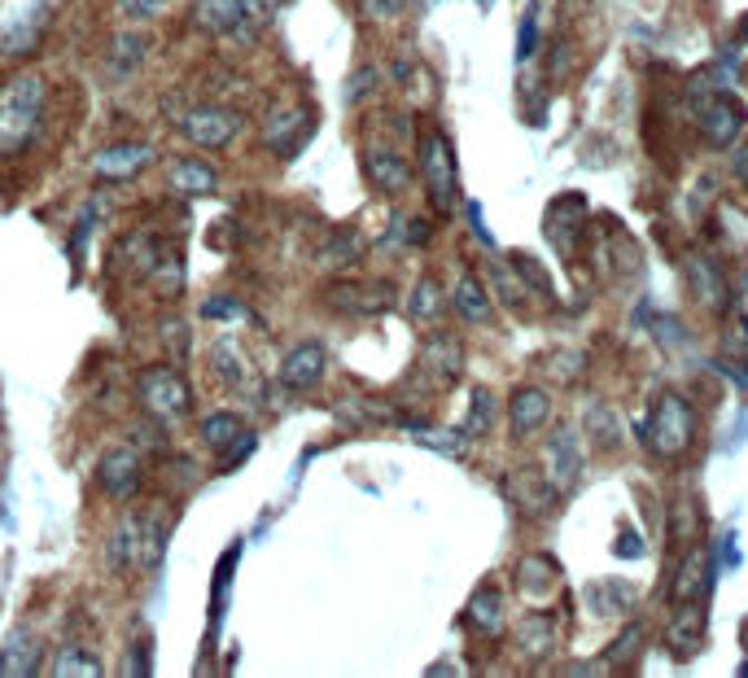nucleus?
Listing matches in <instances>:
<instances>
[{
	"label": "nucleus",
	"instance_id": "17",
	"mask_svg": "<svg viewBox=\"0 0 748 678\" xmlns=\"http://www.w3.org/2000/svg\"><path fill=\"white\" fill-rule=\"evenodd\" d=\"M709 583H714V574H709L705 556H700V551H691V556L683 560L678 578H674V600L678 604H700L705 596H709Z\"/></svg>",
	"mask_w": 748,
	"mask_h": 678
},
{
	"label": "nucleus",
	"instance_id": "44",
	"mask_svg": "<svg viewBox=\"0 0 748 678\" xmlns=\"http://www.w3.org/2000/svg\"><path fill=\"white\" fill-rule=\"evenodd\" d=\"M517 53H522V58H529V53H534V13H525V22H522V44H517Z\"/></svg>",
	"mask_w": 748,
	"mask_h": 678
},
{
	"label": "nucleus",
	"instance_id": "10",
	"mask_svg": "<svg viewBox=\"0 0 748 678\" xmlns=\"http://www.w3.org/2000/svg\"><path fill=\"white\" fill-rule=\"evenodd\" d=\"M324 364H328V355H324V346L320 342H302L294 346L290 355H285V364H281V381L290 385V389H315V381L324 377Z\"/></svg>",
	"mask_w": 748,
	"mask_h": 678
},
{
	"label": "nucleus",
	"instance_id": "41",
	"mask_svg": "<svg viewBox=\"0 0 748 678\" xmlns=\"http://www.w3.org/2000/svg\"><path fill=\"white\" fill-rule=\"evenodd\" d=\"M355 254H360V236H355V232H342V236L333 241V259L346 263V259H355Z\"/></svg>",
	"mask_w": 748,
	"mask_h": 678
},
{
	"label": "nucleus",
	"instance_id": "15",
	"mask_svg": "<svg viewBox=\"0 0 748 678\" xmlns=\"http://www.w3.org/2000/svg\"><path fill=\"white\" fill-rule=\"evenodd\" d=\"M328 302L337 311H355V315H373V311H385L394 294L385 285H333L328 290Z\"/></svg>",
	"mask_w": 748,
	"mask_h": 678
},
{
	"label": "nucleus",
	"instance_id": "47",
	"mask_svg": "<svg viewBox=\"0 0 748 678\" xmlns=\"http://www.w3.org/2000/svg\"><path fill=\"white\" fill-rule=\"evenodd\" d=\"M736 171H740V180L748 184V145L740 153H736Z\"/></svg>",
	"mask_w": 748,
	"mask_h": 678
},
{
	"label": "nucleus",
	"instance_id": "48",
	"mask_svg": "<svg viewBox=\"0 0 748 678\" xmlns=\"http://www.w3.org/2000/svg\"><path fill=\"white\" fill-rule=\"evenodd\" d=\"M740 40H745V44H748V13H745V18H740Z\"/></svg>",
	"mask_w": 748,
	"mask_h": 678
},
{
	"label": "nucleus",
	"instance_id": "28",
	"mask_svg": "<svg viewBox=\"0 0 748 678\" xmlns=\"http://www.w3.org/2000/svg\"><path fill=\"white\" fill-rule=\"evenodd\" d=\"M438 311H443L438 285H434V281H421V285H416V294H412V315H416L421 324H429V320H438Z\"/></svg>",
	"mask_w": 748,
	"mask_h": 678
},
{
	"label": "nucleus",
	"instance_id": "30",
	"mask_svg": "<svg viewBox=\"0 0 748 678\" xmlns=\"http://www.w3.org/2000/svg\"><path fill=\"white\" fill-rule=\"evenodd\" d=\"M491 416H495V398H491V389H473V407H468V434H482L486 425H491Z\"/></svg>",
	"mask_w": 748,
	"mask_h": 678
},
{
	"label": "nucleus",
	"instance_id": "42",
	"mask_svg": "<svg viewBox=\"0 0 748 678\" xmlns=\"http://www.w3.org/2000/svg\"><path fill=\"white\" fill-rule=\"evenodd\" d=\"M119 9H123L128 18H153V13L162 9V0H119Z\"/></svg>",
	"mask_w": 748,
	"mask_h": 678
},
{
	"label": "nucleus",
	"instance_id": "37",
	"mask_svg": "<svg viewBox=\"0 0 748 678\" xmlns=\"http://www.w3.org/2000/svg\"><path fill=\"white\" fill-rule=\"evenodd\" d=\"M202 311H206V315H224V320H250V311H241L236 302H228V298H206Z\"/></svg>",
	"mask_w": 748,
	"mask_h": 678
},
{
	"label": "nucleus",
	"instance_id": "7",
	"mask_svg": "<svg viewBox=\"0 0 748 678\" xmlns=\"http://www.w3.org/2000/svg\"><path fill=\"white\" fill-rule=\"evenodd\" d=\"M40 657H44V648H40V635H31L27 626L9 630V639L0 644V678H31V675H40Z\"/></svg>",
	"mask_w": 748,
	"mask_h": 678
},
{
	"label": "nucleus",
	"instance_id": "18",
	"mask_svg": "<svg viewBox=\"0 0 748 678\" xmlns=\"http://www.w3.org/2000/svg\"><path fill=\"white\" fill-rule=\"evenodd\" d=\"M119 259L132 263V276H150L153 267L162 263L158 236H153V232H132V236H123V241H119Z\"/></svg>",
	"mask_w": 748,
	"mask_h": 678
},
{
	"label": "nucleus",
	"instance_id": "25",
	"mask_svg": "<svg viewBox=\"0 0 748 678\" xmlns=\"http://www.w3.org/2000/svg\"><path fill=\"white\" fill-rule=\"evenodd\" d=\"M574 443H578V429H569V425H565V429H556V434H552V443H547L552 455H556V477H560V482H569V477L583 468V459H578V452H574Z\"/></svg>",
	"mask_w": 748,
	"mask_h": 678
},
{
	"label": "nucleus",
	"instance_id": "13",
	"mask_svg": "<svg viewBox=\"0 0 748 678\" xmlns=\"http://www.w3.org/2000/svg\"><path fill=\"white\" fill-rule=\"evenodd\" d=\"M306 123H311V114H306V105H285V110H272L267 114V123H263V145L267 150H294L302 141V132H306Z\"/></svg>",
	"mask_w": 748,
	"mask_h": 678
},
{
	"label": "nucleus",
	"instance_id": "11",
	"mask_svg": "<svg viewBox=\"0 0 748 678\" xmlns=\"http://www.w3.org/2000/svg\"><path fill=\"white\" fill-rule=\"evenodd\" d=\"M740 128H745V110H740L731 97H709V101H705V110H700V132H705V141L727 145V141L740 136Z\"/></svg>",
	"mask_w": 748,
	"mask_h": 678
},
{
	"label": "nucleus",
	"instance_id": "19",
	"mask_svg": "<svg viewBox=\"0 0 748 678\" xmlns=\"http://www.w3.org/2000/svg\"><path fill=\"white\" fill-rule=\"evenodd\" d=\"M241 434H245V421H241L236 412H211V416L202 421V443H206L211 452H224V447H232Z\"/></svg>",
	"mask_w": 748,
	"mask_h": 678
},
{
	"label": "nucleus",
	"instance_id": "9",
	"mask_svg": "<svg viewBox=\"0 0 748 678\" xmlns=\"http://www.w3.org/2000/svg\"><path fill=\"white\" fill-rule=\"evenodd\" d=\"M101 486H105L110 499L128 504V499L141 490V455L128 452V447L105 455V459H101Z\"/></svg>",
	"mask_w": 748,
	"mask_h": 678
},
{
	"label": "nucleus",
	"instance_id": "34",
	"mask_svg": "<svg viewBox=\"0 0 748 678\" xmlns=\"http://www.w3.org/2000/svg\"><path fill=\"white\" fill-rule=\"evenodd\" d=\"M522 635H525L522 644L529 648V652H538V648H547V644H552V626H547V621H538V617H534V621H525Z\"/></svg>",
	"mask_w": 748,
	"mask_h": 678
},
{
	"label": "nucleus",
	"instance_id": "23",
	"mask_svg": "<svg viewBox=\"0 0 748 678\" xmlns=\"http://www.w3.org/2000/svg\"><path fill=\"white\" fill-rule=\"evenodd\" d=\"M508 412H513V425H517L522 434H529V429H538V425L547 421V394H543V389H522Z\"/></svg>",
	"mask_w": 748,
	"mask_h": 678
},
{
	"label": "nucleus",
	"instance_id": "31",
	"mask_svg": "<svg viewBox=\"0 0 748 678\" xmlns=\"http://www.w3.org/2000/svg\"><path fill=\"white\" fill-rule=\"evenodd\" d=\"M162 346L175 355V360H184L189 355V324L175 315V320H162Z\"/></svg>",
	"mask_w": 748,
	"mask_h": 678
},
{
	"label": "nucleus",
	"instance_id": "2",
	"mask_svg": "<svg viewBox=\"0 0 748 678\" xmlns=\"http://www.w3.org/2000/svg\"><path fill=\"white\" fill-rule=\"evenodd\" d=\"M137 398L141 407L150 412L158 425H175L193 412V389L184 373H175L171 364H153V368H141L137 377Z\"/></svg>",
	"mask_w": 748,
	"mask_h": 678
},
{
	"label": "nucleus",
	"instance_id": "16",
	"mask_svg": "<svg viewBox=\"0 0 748 678\" xmlns=\"http://www.w3.org/2000/svg\"><path fill=\"white\" fill-rule=\"evenodd\" d=\"M508 490H513V499L525 504L529 513H547L552 504H556V486L538 473V468H525V473H513L508 477Z\"/></svg>",
	"mask_w": 748,
	"mask_h": 678
},
{
	"label": "nucleus",
	"instance_id": "46",
	"mask_svg": "<svg viewBox=\"0 0 748 678\" xmlns=\"http://www.w3.org/2000/svg\"><path fill=\"white\" fill-rule=\"evenodd\" d=\"M617 551H621V556H635V551H639V538H635V534H626V538L617 543Z\"/></svg>",
	"mask_w": 748,
	"mask_h": 678
},
{
	"label": "nucleus",
	"instance_id": "27",
	"mask_svg": "<svg viewBox=\"0 0 748 678\" xmlns=\"http://www.w3.org/2000/svg\"><path fill=\"white\" fill-rule=\"evenodd\" d=\"M468 621L482 630H495L499 626V591H477L468 604Z\"/></svg>",
	"mask_w": 748,
	"mask_h": 678
},
{
	"label": "nucleus",
	"instance_id": "39",
	"mask_svg": "<svg viewBox=\"0 0 748 678\" xmlns=\"http://www.w3.org/2000/svg\"><path fill=\"white\" fill-rule=\"evenodd\" d=\"M373 83H376V71L373 67H364V71L355 75V83H346V101H360L364 92H373Z\"/></svg>",
	"mask_w": 748,
	"mask_h": 678
},
{
	"label": "nucleus",
	"instance_id": "26",
	"mask_svg": "<svg viewBox=\"0 0 748 678\" xmlns=\"http://www.w3.org/2000/svg\"><path fill=\"white\" fill-rule=\"evenodd\" d=\"M687 272H691V281H696V294L705 302H727V294H722V276L700 259V254H687Z\"/></svg>",
	"mask_w": 748,
	"mask_h": 678
},
{
	"label": "nucleus",
	"instance_id": "14",
	"mask_svg": "<svg viewBox=\"0 0 748 678\" xmlns=\"http://www.w3.org/2000/svg\"><path fill=\"white\" fill-rule=\"evenodd\" d=\"M171 189L175 193H184V198H206V193H215L220 189V171L211 166V162H198V158H180V162H171Z\"/></svg>",
	"mask_w": 748,
	"mask_h": 678
},
{
	"label": "nucleus",
	"instance_id": "32",
	"mask_svg": "<svg viewBox=\"0 0 748 678\" xmlns=\"http://www.w3.org/2000/svg\"><path fill=\"white\" fill-rule=\"evenodd\" d=\"M592 429H596V438L604 443V447L621 438V429H617V416H613L608 407H596V412H592Z\"/></svg>",
	"mask_w": 748,
	"mask_h": 678
},
{
	"label": "nucleus",
	"instance_id": "12",
	"mask_svg": "<svg viewBox=\"0 0 748 678\" xmlns=\"http://www.w3.org/2000/svg\"><path fill=\"white\" fill-rule=\"evenodd\" d=\"M193 22L211 36H241L250 31L245 13H241V0H198L193 4Z\"/></svg>",
	"mask_w": 748,
	"mask_h": 678
},
{
	"label": "nucleus",
	"instance_id": "33",
	"mask_svg": "<svg viewBox=\"0 0 748 678\" xmlns=\"http://www.w3.org/2000/svg\"><path fill=\"white\" fill-rule=\"evenodd\" d=\"M276 4H281V0H241V13H245L250 27H263V22L276 18Z\"/></svg>",
	"mask_w": 748,
	"mask_h": 678
},
{
	"label": "nucleus",
	"instance_id": "21",
	"mask_svg": "<svg viewBox=\"0 0 748 678\" xmlns=\"http://www.w3.org/2000/svg\"><path fill=\"white\" fill-rule=\"evenodd\" d=\"M455 311H459L468 324H486V320H491V298H486V290H482L477 276H464V281L455 285Z\"/></svg>",
	"mask_w": 748,
	"mask_h": 678
},
{
	"label": "nucleus",
	"instance_id": "35",
	"mask_svg": "<svg viewBox=\"0 0 748 678\" xmlns=\"http://www.w3.org/2000/svg\"><path fill=\"white\" fill-rule=\"evenodd\" d=\"M119 58H123V71H132L145 58V36H119Z\"/></svg>",
	"mask_w": 748,
	"mask_h": 678
},
{
	"label": "nucleus",
	"instance_id": "1",
	"mask_svg": "<svg viewBox=\"0 0 748 678\" xmlns=\"http://www.w3.org/2000/svg\"><path fill=\"white\" fill-rule=\"evenodd\" d=\"M49 114V83L36 71H18L0 83V158H18L36 145Z\"/></svg>",
	"mask_w": 748,
	"mask_h": 678
},
{
	"label": "nucleus",
	"instance_id": "22",
	"mask_svg": "<svg viewBox=\"0 0 748 678\" xmlns=\"http://www.w3.org/2000/svg\"><path fill=\"white\" fill-rule=\"evenodd\" d=\"M425 368H429V373H438V381L459 377V368H464V360H459V342H455V337H434V342L425 346Z\"/></svg>",
	"mask_w": 748,
	"mask_h": 678
},
{
	"label": "nucleus",
	"instance_id": "6",
	"mask_svg": "<svg viewBox=\"0 0 748 678\" xmlns=\"http://www.w3.org/2000/svg\"><path fill=\"white\" fill-rule=\"evenodd\" d=\"M158 150H153L150 141H119V145H105V150H97L92 158V171L101 175V180H132V175H141L145 166H150Z\"/></svg>",
	"mask_w": 748,
	"mask_h": 678
},
{
	"label": "nucleus",
	"instance_id": "3",
	"mask_svg": "<svg viewBox=\"0 0 748 678\" xmlns=\"http://www.w3.org/2000/svg\"><path fill=\"white\" fill-rule=\"evenodd\" d=\"M421 171H425V189H429L434 206L451 211L455 206V153L438 132H429L421 141Z\"/></svg>",
	"mask_w": 748,
	"mask_h": 678
},
{
	"label": "nucleus",
	"instance_id": "36",
	"mask_svg": "<svg viewBox=\"0 0 748 678\" xmlns=\"http://www.w3.org/2000/svg\"><path fill=\"white\" fill-rule=\"evenodd\" d=\"M360 9L368 18H398L403 13V0H360Z\"/></svg>",
	"mask_w": 748,
	"mask_h": 678
},
{
	"label": "nucleus",
	"instance_id": "20",
	"mask_svg": "<svg viewBox=\"0 0 748 678\" xmlns=\"http://www.w3.org/2000/svg\"><path fill=\"white\" fill-rule=\"evenodd\" d=\"M49 675L97 678V675H105V666H101V657H97V652H88V648H62V652L53 657V670H49Z\"/></svg>",
	"mask_w": 748,
	"mask_h": 678
},
{
	"label": "nucleus",
	"instance_id": "29",
	"mask_svg": "<svg viewBox=\"0 0 748 678\" xmlns=\"http://www.w3.org/2000/svg\"><path fill=\"white\" fill-rule=\"evenodd\" d=\"M162 267H166L162 276H158V272H150L153 294H158V298H180V290H184V285H180V281H184V272H180V263H175V259H162Z\"/></svg>",
	"mask_w": 748,
	"mask_h": 678
},
{
	"label": "nucleus",
	"instance_id": "5",
	"mask_svg": "<svg viewBox=\"0 0 748 678\" xmlns=\"http://www.w3.org/2000/svg\"><path fill=\"white\" fill-rule=\"evenodd\" d=\"M644 438H653L657 455H678L687 447V438H691V407L678 394H666L657 403L653 425H644Z\"/></svg>",
	"mask_w": 748,
	"mask_h": 678
},
{
	"label": "nucleus",
	"instance_id": "43",
	"mask_svg": "<svg viewBox=\"0 0 748 678\" xmlns=\"http://www.w3.org/2000/svg\"><path fill=\"white\" fill-rule=\"evenodd\" d=\"M403 241H407V245L429 241V224H425V220H407V227H403Z\"/></svg>",
	"mask_w": 748,
	"mask_h": 678
},
{
	"label": "nucleus",
	"instance_id": "38",
	"mask_svg": "<svg viewBox=\"0 0 748 678\" xmlns=\"http://www.w3.org/2000/svg\"><path fill=\"white\" fill-rule=\"evenodd\" d=\"M123 675H132V678H137V675H141V678L153 675V670H150V644H145V648H132V657H128Z\"/></svg>",
	"mask_w": 748,
	"mask_h": 678
},
{
	"label": "nucleus",
	"instance_id": "4",
	"mask_svg": "<svg viewBox=\"0 0 748 678\" xmlns=\"http://www.w3.org/2000/svg\"><path fill=\"white\" fill-rule=\"evenodd\" d=\"M241 132V119L224 110V105H193L184 114V136L198 145V150H228Z\"/></svg>",
	"mask_w": 748,
	"mask_h": 678
},
{
	"label": "nucleus",
	"instance_id": "45",
	"mask_svg": "<svg viewBox=\"0 0 748 678\" xmlns=\"http://www.w3.org/2000/svg\"><path fill=\"white\" fill-rule=\"evenodd\" d=\"M635 644H639V630H626V639H621V648H613V661H626V657L635 652Z\"/></svg>",
	"mask_w": 748,
	"mask_h": 678
},
{
	"label": "nucleus",
	"instance_id": "8",
	"mask_svg": "<svg viewBox=\"0 0 748 678\" xmlns=\"http://www.w3.org/2000/svg\"><path fill=\"white\" fill-rule=\"evenodd\" d=\"M364 175L373 180L381 193H403L412 184V166L403 162V153H394L390 145H368L364 150Z\"/></svg>",
	"mask_w": 748,
	"mask_h": 678
},
{
	"label": "nucleus",
	"instance_id": "24",
	"mask_svg": "<svg viewBox=\"0 0 748 678\" xmlns=\"http://www.w3.org/2000/svg\"><path fill=\"white\" fill-rule=\"evenodd\" d=\"M40 22H36V13H27L22 22H13L4 36H0V58H22V53H31L40 40Z\"/></svg>",
	"mask_w": 748,
	"mask_h": 678
},
{
	"label": "nucleus",
	"instance_id": "40",
	"mask_svg": "<svg viewBox=\"0 0 748 678\" xmlns=\"http://www.w3.org/2000/svg\"><path fill=\"white\" fill-rule=\"evenodd\" d=\"M254 452V434H241V438H236V443H232V447H224V468H232V464H241V455H250Z\"/></svg>",
	"mask_w": 748,
	"mask_h": 678
}]
</instances>
